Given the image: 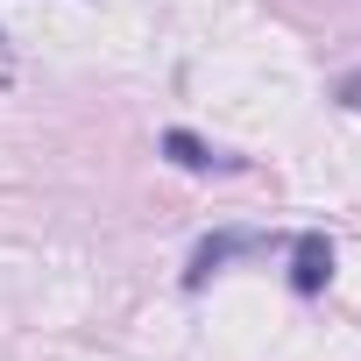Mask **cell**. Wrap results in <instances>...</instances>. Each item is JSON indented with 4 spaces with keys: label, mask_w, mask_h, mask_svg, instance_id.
Segmentation results:
<instances>
[{
    "label": "cell",
    "mask_w": 361,
    "mask_h": 361,
    "mask_svg": "<svg viewBox=\"0 0 361 361\" xmlns=\"http://www.w3.org/2000/svg\"><path fill=\"white\" fill-rule=\"evenodd\" d=\"M326 276H333V241L326 234H298L290 241V290L298 298H319Z\"/></svg>",
    "instance_id": "cell-2"
},
{
    "label": "cell",
    "mask_w": 361,
    "mask_h": 361,
    "mask_svg": "<svg viewBox=\"0 0 361 361\" xmlns=\"http://www.w3.org/2000/svg\"><path fill=\"white\" fill-rule=\"evenodd\" d=\"M340 106H354V114H361V71H354V78H340Z\"/></svg>",
    "instance_id": "cell-4"
},
{
    "label": "cell",
    "mask_w": 361,
    "mask_h": 361,
    "mask_svg": "<svg viewBox=\"0 0 361 361\" xmlns=\"http://www.w3.org/2000/svg\"><path fill=\"white\" fill-rule=\"evenodd\" d=\"M163 156H170L177 170H227V156H213L192 128H170V135H163Z\"/></svg>",
    "instance_id": "cell-3"
},
{
    "label": "cell",
    "mask_w": 361,
    "mask_h": 361,
    "mask_svg": "<svg viewBox=\"0 0 361 361\" xmlns=\"http://www.w3.org/2000/svg\"><path fill=\"white\" fill-rule=\"evenodd\" d=\"M262 248V234H248V227H227V234H206L199 248H192V269H185V290H206L213 283V269H227L234 255H255Z\"/></svg>",
    "instance_id": "cell-1"
}]
</instances>
